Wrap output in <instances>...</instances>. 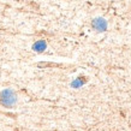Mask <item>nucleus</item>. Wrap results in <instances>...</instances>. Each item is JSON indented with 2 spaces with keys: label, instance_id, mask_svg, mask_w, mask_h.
Wrapping results in <instances>:
<instances>
[{
  "label": "nucleus",
  "instance_id": "1",
  "mask_svg": "<svg viewBox=\"0 0 131 131\" xmlns=\"http://www.w3.org/2000/svg\"><path fill=\"white\" fill-rule=\"evenodd\" d=\"M17 102V95L13 89H4L0 93V105L4 107H12Z\"/></svg>",
  "mask_w": 131,
  "mask_h": 131
},
{
  "label": "nucleus",
  "instance_id": "2",
  "mask_svg": "<svg viewBox=\"0 0 131 131\" xmlns=\"http://www.w3.org/2000/svg\"><path fill=\"white\" fill-rule=\"evenodd\" d=\"M91 27L95 29L96 31H105L107 29V22L103 18H95V19L91 22Z\"/></svg>",
  "mask_w": 131,
  "mask_h": 131
},
{
  "label": "nucleus",
  "instance_id": "3",
  "mask_svg": "<svg viewBox=\"0 0 131 131\" xmlns=\"http://www.w3.org/2000/svg\"><path fill=\"white\" fill-rule=\"evenodd\" d=\"M47 47V43H46V41L43 40H40V41H36L34 46H32V49L35 52H43Z\"/></svg>",
  "mask_w": 131,
  "mask_h": 131
}]
</instances>
